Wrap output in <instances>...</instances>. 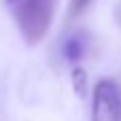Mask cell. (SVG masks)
<instances>
[{
    "instance_id": "5b68a950",
    "label": "cell",
    "mask_w": 121,
    "mask_h": 121,
    "mask_svg": "<svg viewBox=\"0 0 121 121\" xmlns=\"http://www.w3.org/2000/svg\"><path fill=\"white\" fill-rule=\"evenodd\" d=\"M115 17H117V23L121 26V2L117 4V9H115Z\"/></svg>"
},
{
    "instance_id": "3957f363",
    "label": "cell",
    "mask_w": 121,
    "mask_h": 121,
    "mask_svg": "<svg viewBox=\"0 0 121 121\" xmlns=\"http://www.w3.org/2000/svg\"><path fill=\"white\" fill-rule=\"evenodd\" d=\"M91 47H94L91 34L79 28V30H72L70 34L64 36V40L60 45V53H62L64 62H68V64H81L83 60H87Z\"/></svg>"
},
{
    "instance_id": "277c9868",
    "label": "cell",
    "mask_w": 121,
    "mask_h": 121,
    "mask_svg": "<svg viewBox=\"0 0 121 121\" xmlns=\"http://www.w3.org/2000/svg\"><path fill=\"white\" fill-rule=\"evenodd\" d=\"M94 4V0H68V17L70 19H74V17H79V15H83L89 6Z\"/></svg>"
},
{
    "instance_id": "7a4b0ae2",
    "label": "cell",
    "mask_w": 121,
    "mask_h": 121,
    "mask_svg": "<svg viewBox=\"0 0 121 121\" xmlns=\"http://www.w3.org/2000/svg\"><path fill=\"white\" fill-rule=\"evenodd\" d=\"M91 121H121V89L111 77L96 81L91 89Z\"/></svg>"
},
{
    "instance_id": "6da1fadb",
    "label": "cell",
    "mask_w": 121,
    "mask_h": 121,
    "mask_svg": "<svg viewBox=\"0 0 121 121\" xmlns=\"http://www.w3.org/2000/svg\"><path fill=\"white\" fill-rule=\"evenodd\" d=\"M57 0H2L19 36L28 47H36L49 32Z\"/></svg>"
}]
</instances>
